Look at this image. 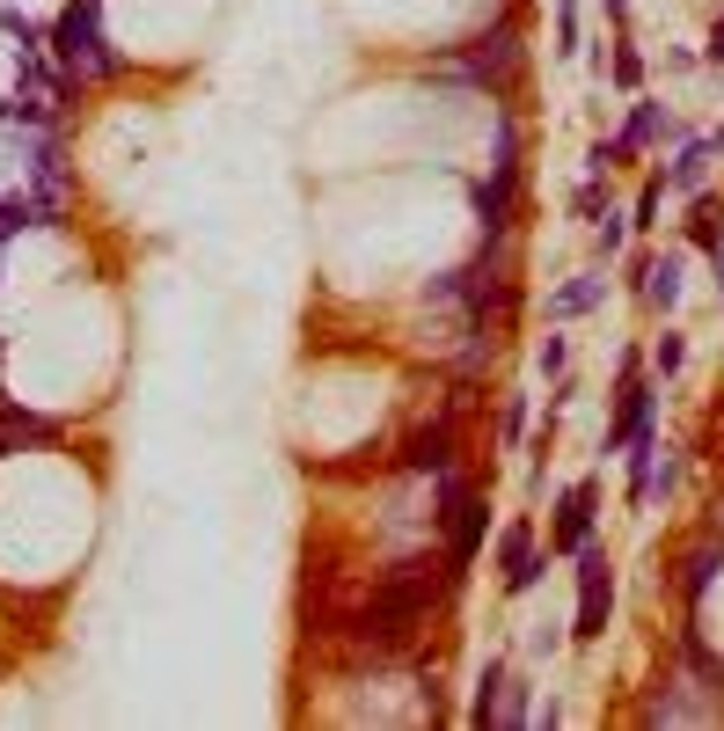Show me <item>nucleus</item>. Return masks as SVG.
I'll return each instance as SVG.
<instances>
[{"label": "nucleus", "instance_id": "nucleus-1", "mask_svg": "<svg viewBox=\"0 0 724 731\" xmlns=\"http://www.w3.org/2000/svg\"><path fill=\"white\" fill-rule=\"evenodd\" d=\"M454 578V563L446 571H432V557H410V563H395L381 585H373V600L352 614V644L359 651H373V659H389V651H403L410 644V629L424 622V608L440 600V585Z\"/></svg>", "mask_w": 724, "mask_h": 731}, {"label": "nucleus", "instance_id": "nucleus-13", "mask_svg": "<svg viewBox=\"0 0 724 731\" xmlns=\"http://www.w3.org/2000/svg\"><path fill=\"white\" fill-rule=\"evenodd\" d=\"M724 147V124L717 132H703V140H688L681 147V161L666 169V191H703V176H710V154Z\"/></svg>", "mask_w": 724, "mask_h": 731}, {"label": "nucleus", "instance_id": "nucleus-15", "mask_svg": "<svg viewBox=\"0 0 724 731\" xmlns=\"http://www.w3.org/2000/svg\"><path fill=\"white\" fill-rule=\"evenodd\" d=\"M601 300H607V279H571L564 293L549 300V314H556V322H571V314H593Z\"/></svg>", "mask_w": 724, "mask_h": 731}, {"label": "nucleus", "instance_id": "nucleus-23", "mask_svg": "<svg viewBox=\"0 0 724 731\" xmlns=\"http://www.w3.org/2000/svg\"><path fill=\"white\" fill-rule=\"evenodd\" d=\"M571 212H579V220H601V212H607V191H601V176H593V183H585V191L571 198Z\"/></svg>", "mask_w": 724, "mask_h": 731}, {"label": "nucleus", "instance_id": "nucleus-2", "mask_svg": "<svg viewBox=\"0 0 724 731\" xmlns=\"http://www.w3.org/2000/svg\"><path fill=\"white\" fill-rule=\"evenodd\" d=\"M52 44H59V73H73V81H110L118 73V52L103 37V0H67Z\"/></svg>", "mask_w": 724, "mask_h": 731}, {"label": "nucleus", "instance_id": "nucleus-8", "mask_svg": "<svg viewBox=\"0 0 724 731\" xmlns=\"http://www.w3.org/2000/svg\"><path fill=\"white\" fill-rule=\"evenodd\" d=\"M717 571H724V534H717V527H710V534L695 541L688 557L673 563V592H681V600H688V608H703V592L717 585Z\"/></svg>", "mask_w": 724, "mask_h": 731}, {"label": "nucleus", "instance_id": "nucleus-26", "mask_svg": "<svg viewBox=\"0 0 724 731\" xmlns=\"http://www.w3.org/2000/svg\"><path fill=\"white\" fill-rule=\"evenodd\" d=\"M710 271H717V293H724V242L710 249Z\"/></svg>", "mask_w": 724, "mask_h": 731}, {"label": "nucleus", "instance_id": "nucleus-17", "mask_svg": "<svg viewBox=\"0 0 724 731\" xmlns=\"http://www.w3.org/2000/svg\"><path fill=\"white\" fill-rule=\"evenodd\" d=\"M622 242H630V220H622V212L607 206L601 220H593V257H601V263H615V257H622Z\"/></svg>", "mask_w": 724, "mask_h": 731}, {"label": "nucleus", "instance_id": "nucleus-6", "mask_svg": "<svg viewBox=\"0 0 724 731\" xmlns=\"http://www.w3.org/2000/svg\"><path fill=\"white\" fill-rule=\"evenodd\" d=\"M395 469H403V475H446V469H454V410L432 418L424 432H410V447L395 453Z\"/></svg>", "mask_w": 724, "mask_h": 731}, {"label": "nucleus", "instance_id": "nucleus-5", "mask_svg": "<svg viewBox=\"0 0 724 731\" xmlns=\"http://www.w3.org/2000/svg\"><path fill=\"white\" fill-rule=\"evenodd\" d=\"M607 608H615V563L585 541L579 549V622H571V637H579V644H601Z\"/></svg>", "mask_w": 724, "mask_h": 731}, {"label": "nucleus", "instance_id": "nucleus-25", "mask_svg": "<svg viewBox=\"0 0 724 731\" xmlns=\"http://www.w3.org/2000/svg\"><path fill=\"white\" fill-rule=\"evenodd\" d=\"M703 59H710V67H724V16L710 22V44H703Z\"/></svg>", "mask_w": 724, "mask_h": 731}, {"label": "nucleus", "instance_id": "nucleus-28", "mask_svg": "<svg viewBox=\"0 0 724 731\" xmlns=\"http://www.w3.org/2000/svg\"><path fill=\"white\" fill-rule=\"evenodd\" d=\"M717 534H724V498H717Z\"/></svg>", "mask_w": 724, "mask_h": 731}, {"label": "nucleus", "instance_id": "nucleus-21", "mask_svg": "<svg viewBox=\"0 0 724 731\" xmlns=\"http://www.w3.org/2000/svg\"><path fill=\"white\" fill-rule=\"evenodd\" d=\"M564 359H571V337H542V351H534V366H542L549 381L564 373Z\"/></svg>", "mask_w": 724, "mask_h": 731}, {"label": "nucleus", "instance_id": "nucleus-20", "mask_svg": "<svg viewBox=\"0 0 724 731\" xmlns=\"http://www.w3.org/2000/svg\"><path fill=\"white\" fill-rule=\"evenodd\" d=\"M658 206H666V176H652V183L636 191V212H630V220H636V227H652V220H658Z\"/></svg>", "mask_w": 724, "mask_h": 731}, {"label": "nucleus", "instance_id": "nucleus-12", "mask_svg": "<svg viewBox=\"0 0 724 731\" xmlns=\"http://www.w3.org/2000/svg\"><path fill=\"white\" fill-rule=\"evenodd\" d=\"M497 571H505V592H527L534 578H542V557H534L527 527H505V541H497Z\"/></svg>", "mask_w": 724, "mask_h": 731}, {"label": "nucleus", "instance_id": "nucleus-10", "mask_svg": "<svg viewBox=\"0 0 724 731\" xmlns=\"http://www.w3.org/2000/svg\"><path fill=\"white\" fill-rule=\"evenodd\" d=\"M476 220H483V234H505L513 227V198H520V169H491V183H476Z\"/></svg>", "mask_w": 724, "mask_h": 731}, {"label": "nucleus", "instance_id": "nucleus-4", "mask_svg": "<svg viewBox=\"0 0 724 731\" xmlns=\"http://www.w3.org/2000/svg\"><path fill=\"white\" fill-rule=\"evenodd\" d=\"M440 520H446V563L454 571H469L483 549V527H491V512H483V498H469V483H461L454 469L440 475Z\"/></svg>", "mask_w": 724, "mask_h": 731}, {"label": "nucleus", "instance_id": "nucleus-24", "mask_svg": "<svg viewBox=\"0 0 724 731\" xmlns=\"http://www.w3.org/2000/svg\"><path fill=\"white\" fill-rule=\"evenodd\" d=\"M695 242H703V249H717V242H724V220H717V206H695Z\"/></svg>", "mask_w": 724, "mask_h": 731}, {"label": "nucleus", "instance_id": "nucleus-18", "mask_svg": "<svg viewBox=\"0 0 724 731\" xmlns=\"http://www.w3.org/2000/svg\"><path fill=\"white\" fill-rule=\"evenodd\" d=\"M615 88L622 96H636V88H644V59H636V44H630V30L615 37Z\"/></svg>", "mask_w": 724, "mask_h": 731}, {"label": "nucleus", "instance_id": "nucleus-16", "mask_svg": "<svg viewBox=\"0 0 724 731\" xmlns=\"http://www.w3.org/2000/svg\"><path fill=\"white\" fill-rule=\"evenodd\" d=\"M666 132H681V124L658 118V103H636L630 124H622V140H630V147H652V140H666Z\"/></svg>", "mask_w": 724, "mask_h": 731}, {"label": "nucleus", "instance_id": "nucleus-9", "mask_svg": "<svg viewBox=\"0 0 724 731\" xmlns=\"http://www.w3.org/2000/svg\"><path fill=\"white\" fill-rule=\"evenodd\" d=\"M593 505H601V483H571L564 505H556V557H579L585 541H593Z\"/></svg>", "mask_w": 724, "mask_h": 731}, {"label": "nucleus", "instance_id": "nucleus-22", "mask_svg": "<svg viewBox=\"0 0 724 731\" xmlns=\"http://www.w3.org/2000/svg\"><path fill=\"white\" fill-rule=\"evenodd\" d=\"M556 52H579V8H571V0H564V8H556Z\"/></svg>", "mask_w": 724, "mask_h": 731}, {"label": "nucleus", "instance_id": "nucleus-11", "mask_svg": "<svg viewBox=\"0 0 724 731\" xmlns=\"http://www.w3.org/2000/svg\"><path fill=\"white\" fill-rule=\"evenodd\" d=\"M636 293L644 308H681V257H636Z\"/></svg>", "mask_w": 724, "mask_h": 731}, {"label": "nucleus", "instance_id": "nucleus-19", "mask_svg": "<svg viewBox=\"0 0 724 731\" xmlns=\"http://www.w3.org/2000/svg\"><path fill=\"white\" fill-rule=\"evenodd\" d=\"M681 359H688V337H681V330H666V337L652 344V366H658V373L673 381V373H681Z\"/></svg>", "mask_w": 724, "mask_h": 731}, {"label": "nucleus", "instance_id": "nucleus-7", "mask_svg": "<svg viewBox=\"0 0 724 731\" xmlns=\"http://www.w3.org/2000/svg\"><path fill=\"white\" fill-rule=\"evenodd\" d=\"M688 688H695V680H658V695L636 710V724H644V731H658V724H710L717 702H710V695L688 702Z\"/></svg>", "mask_w": 724, "mask_h": 731}, {"label": "nucleus", "instance_id": "nucleus-14", "mask_svg": "<svg viewBox=\"0 0 724 731\" xmlns=\"http://www.w3.org/2000/svg\"><path fill=\"white\" fill-rule=\"evenodd\" d=\"M505 695H513V673L491 659V665H483V680H476V710H469V724H476V731L505 724Z\"/></svg>", "mask_w": 724, "mask_h": 731}, {"label": "nucleus", "instance_id": "nucleus-3", "mask_svg": "<svg viewBox=\"0 0 724 731\" xmlns=\"http://www.w3.org/2000/svg\"><path fill=\"white\" fill-rule=\"evenodd\" d=\"M513 73H520V30H513V22H497V30L469 37V44H461V59H446L440 81H454V88H491V96H505V88H513Z\"/></svg>", "mask_w": 724, "mask_h": 731}, {"label": "nucleus", "instance_id": "nucleus-27", "mask_svg": "<svg viewBox=\"0 0 724 731\" xmlns=\"http://www.w3.org/2000/svg\"><path fill=\"white\" fill-rule=\"evenodd\" d=\"M607 16H615V22H630V0H607Z\"/></svg>", "mask_w": 724, "mask_h": 731}]
</instances>
